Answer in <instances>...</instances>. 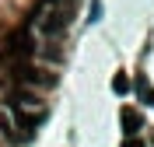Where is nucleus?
<instances>
[{
    "mask_svg": "<svg viewBox=\"0 0 154 147\" xmlns=\"http://www.w3.org/2000/svg\"><path fill=\"white\" fill-rule=\"evenodd\" d=\"M123 147H147V144H144L140 137H126V140H123Z\"/></svg>",
    "mask_w": 154,
    "mask_h": 147,
    "instance_id": "obj_5",
    "label": "nucleus"
},
{
    "mask_svg": "<svg viewBox=\"0 0 154 147\" xmlns=\"http://www.w3.org/2000/svg\"><path fill=\"white\" fill-rule=\"evenodd\" d=\"M102 18V0H91V21Z\"/></svg>",
    "mask_w": 154,
    "mask_h": 147,
    "instance_id": "obj_4",
    "label": "nucleus"
},
{
    "mask_svg": "<svg viewBox=\"0 0 154 147\" xmlns=\"http://www.w3.org/2000/svg\"><path fill=\"white\" fill-rule=\"evenodd\" d=\"M32 49H35V46H32V35H28V32H18V35L7 42L4 56H7V63H14V67H18V63H28Z\"/></svg>",
    "mask_w": 154,
    "mask_h": 147,
    "instance_id": "obj_1",
    "label": "nucleus"
},
{
    "mask_svg": "<svg viewBox=\"0 0 154 147\" xmlns=\"http://www.w3.org/2000/svg\"><path fill=\"white\" fill-rule=\"evenodd\" d=\"M123 130H126V137H137V130H140V123H144V119H140V112H137V109H123Z\"/></svg>",
    "mask_w": 154,
    "mask_h": 147,
    "instance_id": "obj_2",
    "label": "nucleus"
},
{
    "mask_svg": "<svg viewBox=\"0 0 154 147\" xmlns=\"http://www.w3.org/2000/svg\"><path fill=\"white\" fill-rule=\"evenodd\" d=\"M130 88H133V84H130V77H126L123 70H119V74H116V77H112V91H116V95H126V91H130Z\"/></svg>",
    "mask_w": 154,
    "mask_h": 147,
    "instance_id": "obj_3",
    "label": "nucleus"
}]
</instances>
